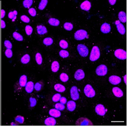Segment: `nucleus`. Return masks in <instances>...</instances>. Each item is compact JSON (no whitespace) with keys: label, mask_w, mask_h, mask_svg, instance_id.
Masks as SVG:
<instances>
[{"label":"nucleus","mask_w":127,"mask_h":127,"mask_svg":"<svg viewBox=\"0 0 127 127\" xmlns=\"http://www.w3.org/2000/svg\"><path fill=\"white\" fill-rule=\"evenodd\" d=\"M100 56V51L98 46H94L92 48L90 56V60L92 62H95L99 59Z\"/></svg>","instance_id":"1"},{"label":"nucleus","mask_w":127,"mask_h":127,"mask_svg":"<svg viewBox=\"0 0 127 127\" xmlns=\"http://www.w3.org/2000/svg\"><path fill=\"white\" fill-rule=\"evenodd\" d=\"M77 126H92L93 123L91 121L86 117L78 118L76 123Z\"/></svg>","instance_id":"2"},{"label":"nucleus","mask_w":127,"mask_h":127,"mask_svg":"<svg viewBox=\"0 0 127 127\" xmlns=\"http://www.w3.org/2000/svg\"><path fill=\"white\" fill-rule=\"evenodd\" d=\"M77 51L78 53L82 57H86L89 54V49L86 46L83 44H79L77 47Z\"/></svg>","instance_id":"3"},{"label":"nucleus","mask_w":127,"mask_h":127,"mask_svg":"<svg viewBox=\"0 0 127 127\" xmlns=\"http://www.w3.org/2000/svg\"><path fill=\"white\" fill-rule=\"evenodd\" d=\"M84 93L86 96L89 98H92V97H94L96 95V92H95L94 90L90 84H87L86 86L84 89Z\"/></svg>","instance_id":"4"},{"label":"nucleus","mask_w":127,"mask_h":127,"mask_svg":"<svg viewBox=\"0 0 127 127\" xmlns=\"http://www.w3.org/2000/svg\"><path fill=\"white\" fill-rule=\"evenodd\" d=\"M87 36V32L85 30L80 29L77 31H76L75 34V39L77 41H82Z\"/></svg>","instance_id":"5"},{"label":"nucleus","mask_w":127,"mask_h":127,"mask_svg":"<svg viewBox=\"0 0 127 127\" xmlns=\"http://www.w3.org/2000/svg\"><path fill=\"white\" fill-rule=\"evenodd\" d=\"M96 72L98 76H104L107 73V67L104 64H101L97 67Z\"/></svg>","instance_id":"6"},{"label":"nucleus","mask_w":127,"mask_h":127,"mask_svg":"<svg viewBox=\"0 0 127 127\" xmlns=\"http://www.w3.org/2000/svg\"><path fill=\"white\" fill-rule=\"evenodd\" d=\"M115 56L117 57L118 59L125 60L127 59V52L124 50L121 49H118L115 51Z\"/></svg>","instance_id":"7"},{"label":"nucleus","mask_w":127,"mask_h":127,"mask_svg":"<svg viewBox=\"0 0 127 127\" xmlns=\"http://www.w3.org/2000/svg\"><path fill=\"white\" fill-rule=\"evenodd\" d=\"M70 96L73 100H77L79 98V94L76 86H73L70 89Z\"/></svg>","instance_id":"8"},{"label":"nucleus","mask_w":127,"mask_h":127,"mask_svg":"<svg viewBox=\"0 0 127 127\" xmlns=\"http://www.w3.org/2000/svg\"><path fill=\"white\" fill-rule=\"evenodd\" d=\"M95 111H96V113L98 115V116H104L106 113V110H105V107L104 105L102 104H98L97 106L95 108Z\"/></svg>","instance_id":"9"},{"label":"nucleus","mask_w":127,"mask_h":127,"mask_svg":"<svg viewBox=\"0 0 127 127\" xmlns=\"http://www.w3.org/2000/svg\"><path fill=\"white\" fill-rule=\"evenodd\" d=\"M109 82L110 83L114 85H117L120 84L121 82V78L117 76H111L109 77Z\"/></svg>","instance_id":"10"},{"label":"nucleus","mask_w":127,"mask_h":127,"mask_svg":"<svg viewBox=\"0 0 127 127\" xmlns=\"http://www.w3.org/2000/svg\"><path fill=\"white\" fill-rule=\"evenodd\" d=\"M85 74L82 69H78L75 73V78L77 80H81L84 78Z\"/></svg>","instance_id":"11"},{"label":"nucleus","mask_w":127,"mask_h":127,"mask_svg":"<svg viewBox=\"0 0 127 127\" xmlns=\"http://www.w3.org/2000/svg\"><path fill=\"white\" fill-rule=\"evenodd\" d=\"M116 25L117 26V28L120 34L121 35H124L125 34V28L124 26L122 24L120 21H117L116 22Z\"/></svg>","instance_id":"12"},{"label":"nucleus","mask_w":127,"mask_h":127,"mask_svg":"<svg viewBox=\"0 0 127 127\" xmlns=\"http://www.w3.org/2000/svg\"><path fill=\"white\" fill-rule=\"evenodd\" d=\"M101 31L104 34H108L111 31V26L108 23H104L101 26Z\"/></svg>","instance_id":"13"},{"label":"nucleus","mask_w":127,"mask_h":127,"mask_svg":"<svg viewBox=\"0 0 127 127\" xmlns=\"http://www.w3.org/2000/svg\"><path fill=\"white\" fill-rule=\"evenodd\" d=\"M56 120L53 117H49L45 120V124L47 126H54L56 125Z\"/></svg>","instance_id":"14"},{"label":"nucleus","mask_w":127,"mask_h":127,"mask_svg":"<svg viewBox=\"0 0 127 127\" xmlns=\"http://www.w3.org/2000/svg\"><path fill=\"white\" fill-rule=\"evenodd\" d=\"M91 7V4L89 1H85L81 4L80 8L83 10L88 11L90 9Z\"/></svg>","instance_id":"15"},{"label":"nucleus","mask_w":127,"mask_h":127,"mask_svg":"<svg viewBox=\"0 0 127 127\" xmlns=\"http://www.w3.org/2000/svg\"><path fill=\"white\" fill-rule=\"evenodd\" d=\"M112 92L114 96L117 97H121L123 96V92L119 87H115L112 89Z\"/></svg>","instance_id":"16"},{"label":"nucleus","mask_w":127,"mask_h":127,"mask_svg":"<svg viewBox=\"0 0 127 127\" xmlns=\"http://www.w3.org/2000/svg\"><path fill=\"white\" fill-rule=\"evenodd\" d=\"M25 90L28 93H31L34 89V84L32 82L26 83L25 85Z\"/></svg>","instance_id":"17"},{"label":"nucleus","mask_w":127,"mask_h":127,"mask_svg":"<svg viewBox=\"0 0 127 127\" xmlns=\"http://www.w3.org/2000/svg\"><path fill=\"white\" fill-rule=\"evenodd\" d=\"M49 113L50 116L54 118H58L61 116V112H60L59 110H57V109H51L49 111Z\"/></svg>","instance_id":"18"},{"label":"nucleus","mask_w":127,"mask_h":127,"mask_svg":"<svg viewBox=\"0 0 127 127\" xmlns=\"http://www.w3.org/2000/svg\"><path fill=\"white\" fill-rule=\"evenodd\" d=\"M37 29V34L39 35H44V34H46L48 32L45 26L43 25H38L36 28Z\"/></svg>","instance_id":"19"},{"label":"nucleus","mask_w":127,"mask_h":127,"mask_svg":"<svg viewBox=\"0 0 127 127\" xmlns=\"http://www.w3.org/2000/svg\"><path fill=\"white\" fill-rule=\"evenodd\" d=\"M76 104L73 101H69L67 103V110L70 111H73L76 109Z\"/></svg>","instance_id":"20"},{"label":"nucleus","mask_w":127,"mask_h":127,"mask_svg":"<svg viewBox=\"0 0 127 127\" xmlns=\"http://www.w3.org/2000/svg\"><path fill=\"white\" fill-rule=\"evenodd\" d=\"M118 18H119V21L120 22H123V23H125L127 22V15L126 13L124 11H121L118 14Z\"/></svg>","instance_id":"21"},{"label":"nucleus","mask_w":127,"mask_h":127,"mask_svg":"<svg viewBox=\"0 0 127 127\" xmlns=\"http://www.w3.org/2000/svg\"><path fill=\"white\" fill-rule=\"evenodd\" d=\"M49 24L52 26H59L60 24V21L58 19L56 18H51L48 21Z\"/></svg>","instance_id":"22"},{"label":"nucleus","mask_w":127,"mask_h":127,"mask_svg":"<svg viewBox=\"0 0 127 127\" xmlns=\"http://www.w3.org/2000/svg\"><path fill=\"white\" fill-rule=\"evenodd\" d=\"M51 69L53 72H57L59 69V63L57 61H54L51 66Z\"/></svg>","instance_id":"23"},{"label":"nucleus","mask_w":127,"mask_h":127,"mask_svg":"<svg viewBox=\"0 0 127 127\" xmlns=\"http://www.w3.org/2000/svg\"><path fill=\"white\" fill-rule=\"evenodd\" d=\"M54 88H55V90L56 91H57V92H60L63 93L65 91L66 88L64 87V86H63V85L60 84H55V86H54Z\"/></svg>","instance_id":"24"},{"label":"nucleus","mask_w":127,"mask_h":127,"mask_svg":"<svg viewBox=\"0 0 127 127\" xmlns=\"http://www.w3.org/2000/svg\"><path fill=\"white\" fill-rule=\"evenodd\" d=\"M27 83V77L26 75H22L19 78V85L21 87H25Z\"/></svg>","instance_id":"25"},{"label":"nucleus","mask_w":127,"mask_h":127,"mask_svg":"<svg viewBox=\"0 0 127 127\" xmlns=\"http://www.w3.org/2000/svg\"><path fill=\"white\" fill-rule=\"evenodd\" d=\"M21 61L23 64H27L30 61V56L28 54H26L21 58Z\"/></svg>","instance_id":"26"},{"label":"nucleus","mask_w":127,"mask_h":127,"mask_svg":"<svg viewBox=\"0 0 127 127\" xmlns=\"http://www.w3.org/2000/svg\"><path fill=\"white\" fill-rule=\"evenodd\" d=\"M13 37L15 38V39H16L18 41H22L23 39V36L19 33L16 32H14L13 33Z\"/></svg>","instance_id":"27"},{"label":"nucleus","mask_w":127,"mask_h":127,"mask_svg":"<svg viewBox=\"0 0 127 127\" xmlns=\"http://www.w3.org/2000/svg\"><path fill=\"white\" fill-rule=\"evenodd\" d=\"M48 0H42L41 1V2L39 3V9L40 10H43V9H45V8L47 4H48Z\"/></svg>","instance_id":"28"},{"label":"nucleus","mask_w":127,"mask_h":127,"mask_svg":"<svg viewBox=\"0 0 127 127\" xmlns=\"http://www.w3.org/2000/svg\"><path fill=\"white\" fill-rule=\"evenodd\" d=\"M43 42L45 45L50 46L52 44L53 41L52 38H51V37H46L45 39H44Z\"/></svg>","instance_id":"29"},{"label":"nucleus","mask_w":127,"mask_h":127,"mask_svg":"<svg viewBox=\"0 0 127 127\" xmlns=\"http://www.w3.org/2000/svg\"><path fill=\"white\" fill-rule=\"evenodd\" d=\"M17 11H14L13 12H10L8 14V17L9 18L11 19L12 20V21H15V19L16 18V15H17Z\"/></svg>","instance_id":"30"},{"label":"nucleus","mask_w":127,"mask_h":127,"mask_svg":"<svg viewBox=\"0 0 127 127\" xmlns=\"http://www.w3.org/2000/svg\"><path fill=\"white\" fill-rule=\"evenodd\" d=\"M35 59H36V63L39 64V65H41L42 63V57L41 56V53H37L35 56Z\"/></svg>","instance_id":"31"},{"label":"nucleus","mask_w":127,"mask_h":127,"mask_svg":"<svg viewBox=\"0 0 127 127\" xmlns=\"http://www.w3.org/2000/svg\"><path fill=\"white\" fill-rule=\"evenodd\" d=\"M33 1L32 0H25L23 2V5L25 8H30V6L32 5Z\"/></svg>","instance_id":"32"},{"label":"nucleus","mask_w":127,"mask_h":127,"mask_svg":"<svg viewBox=\"0 0 127 127\" xmlns=\"http://www.w3.org/2000/svg\"><path fill=\"white\" fill-rule=\"evenodd\" d=\"M60 78L61 81L63 82H67L69 80V76L66 73H62L60 75Z\"/></svg>","instance_id":"33"},{"label":"nucleus","mask_w":127,"mask_h":127,"mask_svg":"<svg viewBox=\"0 0 127 127\" xmlns=\"http://www.w3.org/2000/svg\"><path fill=\"white\" fill-rule=\"evenodd\" d=\"M59 45L62 49H65L68 48L69 45H68V43L66 41H64V40H61L59 42Z\"/></svg>","instance_id":"34"},{"label":"nucleus","mask_w":127,"mask_h":127,"mask_svg":"<svg viewBox=\"0 0 127 127\" xmlns=\"http://www.w3.org/2000/svg\"><path fill=\"white\" fill-rule=\"evenodd\" d=\"M64 28L67 30H71L73 28V25L70 22H66L64 24Z\"/></svg>","instance_id":"35"},{"label":"nucleus","mask_w":127,"mask_h":127,"mask_svg":"<svg viewBox=\"0 0 127 127\" xmlns=\"http://www.w3.org/2000/svg\"><path fill=\"white\" fill-rule=\"evenodd\" d=\"M59 55L63 58H66L69 56V53L67 50H62L59 52Z\"/></svg>","instance_id":"36"},{"label":"nucleus","mask_w":127,"mask_h":127,"mask_svg":"<svg viewBox=\"0 0 127 127\" xmlns=\"http://www.w3.org/2000/svg\"><path fill=\"white\" fill-rule=\"evenodd\" d=\"M32 31H33V29L30 25L26 26L25 32H26V34L27 35L29 36V35H31L32 33Z\"/></svg>","instance_id":"37"},{"label":"nucleus","mask_w":127,"mask_h":127,"mask_svg":"<svg viewBox=\"0 0 127 127\" xmlns=\"http://www.w3.org/2000/svg\"><path fill=\"white\" fill-rule=\"evenodd\" d=\"M55 107V108L59 110V111H62V110H63L65 108V107H64V104H62V103H57V104H56Z\"/></svg>","instance_id":"38"},{"label":"nucleus","mask_w":127,"mask_h":127,"mask_svg":"<svg viewBox=\"0 0 127 127\" xmlns=\"http://www.w3.org/2000/svg\"><path fill=\"white\" fill-rule=\"evenodd\" d=\"M15 120L19 124H23L24 122V117L21 116H18L17 117H15Z\"/></svg>","instance_id":"39"},{"label":"nucleus","mask_w":127,"mask_h":127,"mask_svg":"<svg viewBox=\"0 0 127 127\" xmlns=\"http://www.w3.org/2000/svg\"><path fill=\"white\" fill-rule=\"evenodd\" d=\"M61 97V95L60 94L57 93L54 95L52 97V100L53 102H57L60 100V98Z\"/></svg>","instance_id":"40"},{"label":"nucleus","mask_w":127,"mask_h":127,"mask_svg":"<svg viewBox=\"0 0 127 127\" xmlns=\"http://www.w3.org/2000/svg\"><path fill=\"white\" fill-rule=\"evenodd\" d=\"M42 84H41V83L40 82H37L35 84V85H34V89L36 90V91H40L42 89Z\"/></svg>","instance_id":"41"},{"label":"nucleus","mask_w":127,"mask_h":127,"mask_svg":"<svg viewBox=\"0 0 127 127\" xmlns=\"http://www.w3.org/2000/svg\"><path fill=\"white\" fill-rule=\"evenodd\" d=\"M4 45H5V46L7 48V49H11L12 48V43H11L10 41H8V40L5 41Z\"/></svg>","instance_id":"42"},{"label":"nucleus","mask_w":127,"mask_h":127,"mask_svg":"<svg viewBox=\"0 0 127 127\" xmlns=\"http://www.w3.org/2000/svg\"><path fill=\"white\" fill-rule=\"evenodd\" d=\"M5 55L8 58H11L12 56V51L11 49H7L5 52Z\"/></svg>","instance_id":"43"},{"label":"nucleus","mask_w":127,"mask_h":127,"mask_svg":"<svg viewBox=\"0 0 127 127\" xmlns=\"http://www.w3.org/2000/svg\"><path fill=\"white\" fill-rule=\"evenodd\" d=\"M21 21H23V22H25V23H29L30 22V19L26 15H22L21 16Z\"/></svg>","instance_id":"44"},{"label":"nucleus","mask_w":127,"mask_h":127,"mask_svg":"<svg viewBox=\"0 0 127 127\" xmlns=\"http://www.w3.org/2000/svg\"><path fill=\"white\" fill-rule=\"evenodd\" d=\"M28 12H29V14H30L32 16H35L36 15V10H35V8H29Z\"/></svg>","instance_id":"45"},{"label":"nucleus","mask_w":127,"mask_h":127,"mask_svg":"<svg viewBox=\"0 0 127 127\" xmlns=\"http://www.w3.org/2000/svg\"><path fill=\"white\" fill-rule=\"evenodd\" d=\"M29 101H30V107H35L36 104V100L35 98H32V97H30L29 98Z\"/></svg>","instance_id":"46"},{"label":"nucleus","mask_w":127,"mask_h":127,"mask_svg":"<svg viewBox=\"0 0 127 127\" xmlns=\"http://www.w3.org/2000/svg\"><path fill=\"white\" fill-rule=\"evenodd\" d=\"M60 103H62V104H65L66 103H67V100L66 98H65V97H60Z\"/></svg>","instance_id":"47"},{"label":"nucleus","mask_w":127,"mask_h":127,"mask_svg":"<svg viewBox=\"0 0 127 127\" xmlns=\"http://www.w3.org/2000/svg\"><path fill=\"white\" fill-rule=\"evenodd\" d=\"M1 28H2V29H4V28H5L6 26V25H5V21H4V20H1Z\"/></svg>","instance_id":"48"},{"label":"nucleus","mask_w":127,"mask_h":127,"mask_svg":"<svg viewBox=\"0 0 127 127\" xmlns=\"http://www.w3.org/2000/svg\"><path fill=\"white\" fill-rule=\"evenodd\" d=\"M1 18H4L5 15V11L4 9H1Z\"/></svg>","instance_id":"49"},{"label":"nucleus","mask_w":127,"mask_h":127,"mask_svg":"<svg viewBox=\"0 0 127 127\" xmlns=\"http://www.w3.org/2000/svg\"><path fill=\"white\" fill-rule=\"evenodd\" d=\"M109 2H110V4L113 5H114L115 4H116V0H110V1H109Z\"/></svg>","instance_id":"50"},{"label":"nucleus","mask_w":127,"mask_h":127,"mask_svg":"<svg viewBox=\"0 0 127 127\" xmlns=\"http://www.w3.org/2000/svg\"><path fill=\"white\" fill-rule=\"evenodd\" d=\"M124 83H125V84H127V75H125L124 77Z\"/></svg>","instance_id":"51"},{"label":"nucleus","mask_w":127,"mask_h":127,"mask_svg":"<svg viewBox=\"0 0 127 127\" xmlns=\"http://www.w3.org/2000/svg\"><path fill=\"white\" fill-rule=\"evenodd\" d=\"M11 125H18L17 124H15V123H11Z\"/></svg>","instance_id":"52"}]
</instances>
